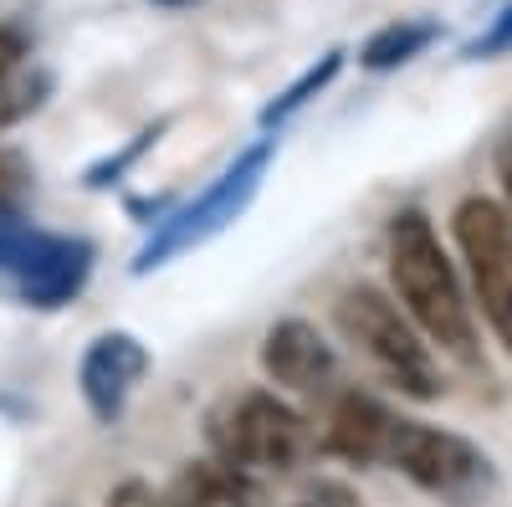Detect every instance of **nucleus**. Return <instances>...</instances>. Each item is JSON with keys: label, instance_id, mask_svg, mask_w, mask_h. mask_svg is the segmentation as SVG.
Here are the masks:
<instances>
[{"label": "nucleus", "instance_id": "nucleus-17", "mask_svg": "<svg viewBox=\"0 0 512 507\" xmlns=\"http://www.w3.org/2000/svg\"><path fill=\"white\" fill-rule=\"evenodd\" d=\"M492 169H497V185H502V205L512 216V118L497 129V144H492Z\"/></svg>", "mask_w": 512, "mask_h": 507}, {"label": "nucleus", "instance_id": "nucleus-7", "mask_svg": "<svg viewBox=\"0 0 512 507\" xmlns=\"http://www.w3.org/2000/svg\"><path fill=\"white\" fill-rule=\"evenodd\" d=\"M0 267L21 282L36 308H62L93 277V246L82 236L41 231L16 210V200H0Z\"/></svg>", "mask_w": 512, "mask_h": 507}, {"label": "nucleus", "instance_id": "nucleus-9", "mask_svg": "<svg viewBox=\"0 0 512 507\" xmlns=\"http://www.w3.org/2000/svg\"><path fill=\"white\" fill-rule=\"evenodd\" d=\"M262 374L287 395H328L338 385L333 344L308 318H282L262 333Z\"/></svg>", "mask_w": 512, "mask_h": 507}, {"label": "nucleus", "instance_id": "nucleus-18", "mask_svg": "<svg viewBox=\"0 0 512 507\" xmlns=\"http://www.w3.org/2000/svg\"><path fill=\"white\" fill-rule=\"evenodd\" d=\"M108 507H164V492H154V487L139 482V477H128V482H118V487L108 492Z\"/></svg>", "mask_w": 512, "mask_h": 507}, {"label": "nucleus", "instance_id": "nucleus-5", "mask_svg": "<svg viewBox=\"0 0 512 507\" xmlns=\"http://www.w3.org/2000/svg\"><path fill=\"white\" fill-rule=\"evenodd\" d=\"M272 154H277V139H262V144H251V149H241L216 180H210L190 205H180V210H169V216L154 226V236L139 246V257H134V272L144 277V272H154V267H164L169 257H180V251H190V246H205L210 236H221L241 210L256 200V190H262V175H267V164H272Z\"/></svg>", "mask_w": 512, "mask_h": 507}, {"label": "nucleus", "instance_id": "nucleus-2", "mask_svg": "<svg viewBox=\"0 0 512 507\" xmlns=\"http://www.w3.org/2000/svg\"><path fill=\"white\" fill-rule=\"evenodd\" d=\"M333 323L349 344L364 354V364L384 379L390 390H400L405 400L431 405L446 395V369L441 354L420 338V328L405 318V308L374 282H354L338 292L333 303Z\"/></svg>", "mask_w": 512, "mask_h": 507}, {"label": "nucleus", "instance_id": "nucleus-19", "mask_svg": "<svg viewBox=\"0 0 512 507\" xmlns=\"http://www.w3.org/2000/svg\"><path fill=\"white\" fill-rule=\"evenodd\" d=\"M26 180H31L26 159H21V154H11V149H0V200H16Z\"/></svg>", "mask_w": 512, "mask_h": 507}, {"label": "nucleus", "instance_id": "nucleus-12", "mask_svg": "<svg viewBox=\"0 0 512 507\" xmlns=\"http://www.w3.org/2000/svg\"><path fill=\"white\" fill-rule=\"evenodd\" d=\"M441 41V21H425V16H400V21H384L379 31L364 36L359 47V67L364 72H395L410 67L415 57H425Z\"/></svg>", "mask_w": 512, "mask_h": 507}, {"label": "nucleus", "instance_id": "nucleus-21", "mask_svg": "<svg viewBox=\"0 0 512 507\" xmlns=\"http://www.w3.org/2000/svg\"><path fill=\"white\" fill-rule=\"evenodd\" d=\"M154 6H164V11H190V6H200V0H154Z\"/></svg>", "mask_w": 512, "mask_h": 507}, {"label": "nucleus", "instance_id": "nucleus-14", "mask_svg": "<svg viewBox=\"0 0 512 507\" xmlns=\"http://www.w3.org/2000/svg\"><path fill=\"white\" fill-rule=\"evenodd\" d=\"M47 98H52V72L47 67L21 62L16 72H6V77H0V134L16 129L21 118H31Z\"/></svg>", "mask_w": 512, "mask_h": 507}, {"label": "nucleus", "instance_id": "nucleus-6", "mask_svg": "<svg viewBox=\"0 0 512 507\" xmlns=\"http://www.w3.org/2000/svg\"><path fill=\"white\" fill-rule=\"evenodd\" d=\"M210 441H216V456L241 472H292L318 446L308 415L272 390H246L226 400V410L210 415Z\"/></svg>", "mask_w": 512, "mask_h": 507}, {"label": "nucleus", "instance_id": "nucleus-3", "mask_svg": "<svg viewBox=\"0 0 512 507\" xmlns=\"http://www.w3.org/2000/svg\"><path fill=\"white\" fill-rule=\"evenodd\" d=\"M384 467H395L410 487L436 497L441 507H487L502 487L497 461L477 441H466L446 426H431V420H405V415L390 431Z\"/></svg>", "mask_w": 512, "mask_h": 507}, {"label": "nucleus", "instance_id": "nucleus-10", "mask_svg": "<svg viewBox=\"0 0 512 507\" xmlns=\"http://www.w3.org/2000/svg\"><path fill=\"white\" fill-rule=\"evenodd\" d=\"M395 410L364 395V390H338L328 405V426H323V451L349 461V467H384L390 451V431H395Z\"/></svg>", "mask_w": 512, "mask_h": 507}, {"label": "nucleus", "instance_id": "nucleus-11", "mask_svg": "<svg viewBox=\"0 0 512 507\" xmlns=\"http://www.w3.org/2000/svg\"><path fill=\"white\" fill-rule=\"evenodd\" d=\"M251 482L231 461H190L175 472V482L164 487V507H226V502H246Z\"/></svg>", "mask_w": 512, "mask_h": 507}, {"label": "nucleus", "instance_id": "nucleus-15", "mask_svg": "<svg viewBox=\"0 0 512 507\" xmlns=\"http://www.w3.org/2000/svg\"><path fill=\"white\" fill-rule=\"evenodd\" d=\"M159 134H164V123H154V129H144L128 149H118V154H108V159H98L88 175H82V185H93V190H103V185H113V180H123L128 175V164H134L139 154H149L154 144H159Z\"/></svg>", "mask_w": 512, "mask_h": 507}, {"label": "nucleus", "instance_id": "nucleus-13", "mask_svg": "<svg viewBox=\"0 0 512 507\" xmlns=\"http://www.w3.org/2000/svg\"><path fill=\"white\" fill-rule=\"evenodd\" d=\"M344 62H349V52H344V47H328L318 62H308V67L297 72V77L287 82V88L262 108V129H282V123H287L292 113H303L318 93H328V88H333V77L344 72Z\"/></svg>", "mask_w": 512, "mask_h": 507}, {"label": "nucleus", "instance_id": "nucleus-22", "mask_svg": "<svg viewBox=\"0 0 512 507\" xmlns=\"http://www.w3.org/2000/svg\"><path fill=\"white\" fill-rule=\"evenodd\" d=\"M297 507H313V502H308V497H303V502H297Z\"/></svg>", "mask_w": 512, "mask_h": 507}, {"label": "nucleus", "instance_id": "nucleus-1", "mask_svg": "<svg viewBox=\"0 0 512 507\" xmlns=\"http://www.w3.org/2000/svg\"><path fill=\"white\" fill-rule=\"evenodd\" d=\"M384 272H390V298L405 308V318L420 328V338L441 359L461 369H487L482 364V338H477V308L466 298V282L441 246L436 221L420 205H405L384 226Z\"/></svg>", "mask_w": 512, "mask_h": 507}, {"label": "nucleus", "instance_id": "nucleus-4", "mask_svg": "<svg viewBox=\"0 0 512 507\" xmlns=\"http://www.w3.org/2000/svg\"><path fill=\"white\" fill-rule=\"evenodd\" d=\"M451 241L466 267V298L482 313L487 333L512 359V216L492 195H466L451 210Z\"/></svg>", "mask_w": 512, "mask_h": 507}, {"label": "nucleus", "instance_id": "nucleus-20", "mask_svg": "<svg viewBox=\"0 0 512 507\" xmlns=\"http://www.w3.org/2000/svg\"><path fill=\"white\" fill-rule=\"evenodd\" d=\"M21 62H26V36L11 31V26H0V77L16 72Z\"/></svg>", "mask_w": 512, "mask_h": 507}, {"label": "nucleus", "instance_id": "nucleus-8", "mask_svg": "<svg viewBox=\"0 0 512 507\" xmlns=\"http://www.w3.org/2000/svg\"><path fill=\"white\" fill-rule=\"evenodd\" d=\"M149 374V349L139 344L134 333H98L88 354L77 364V390H82V405L93 410L98 426H113V420L128 410V395L139 390V379Z\"/></svg>", "mask_w": 512, "mask_h": 507}, {"label": "nucleus", "instance_id": "nucleus-16", "mask_svg": "<svg viewBox=\"0 0 512 507\" xmlns=\"http://www.w3.org/2000/svg\"><path fill=\"white\" fill-rule=\"evenodd\" d=\"M507 52H512V0H507V6H502L472 41H466L461 57H466V62H497V57H507Z\"/></svg>", "mask_w": 512, "mask_h": 507}]
</instances>
